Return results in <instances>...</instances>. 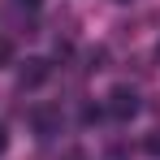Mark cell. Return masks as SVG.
I'll use <instances>...</instances> for the list:
<instances>
[{
    "label": "cell",
    "instance_id": "4",
    "mask_svg": "<svg viewBox=\"0 0 160 160\" xmlns=\"http://www.w3.org/2000/svg\"><path fill=\"white\" fill-rule=\"evenodd\" d=\"M4 147H9V130L0 126V156H4Z\"/></svg>",
    "mask_w": 160,
    "mask_h": 160
},
{
    "label": "cell",
    "instance_id": "6",
    "mask_svg": "<svg viewBox=\"0 0 160 160\" xmlns=\"http://www.w3.org/2000/svg\"><path fill=\"white\" fill-rule=\"evenodd\" d=\"M22 4H30V9H35V4H39V0H22Z\"/></svg>",
    "mask_w": 160,
    "mask_h": 160
},
{
    "label": "cell",
    "instance_id": "1",
    "mask_svg": "<svg viewBox=\"0 0 160 160\" xmlns=\"http://www.w3.org/2000/svg\"><path fill=\"white\" fill-rule=\"evenodd\" d=\"M104 108H108V117H117V121H130L134 112H138V91H134V87H112Z\"/></svg>",
    "mask_w": 160,
    "mask_h": 160
},
{
    "label": "cell",
    "instance_id": "2",
    "mask_svg": "<svg viewBox=\"0 0 160 160\" xmlns=\"http://www.w3.org/2000/svg\"><path fill=\"white\" fill-rule=\"evenodd\" d=\"M48 74H52V65H48L43 56H30L26 65L18 69V82H22V87H39V82H48Z\"/></svg>",
    "mask_w": 160,
    "mask_h": 160
},
{
    "label": "cell",
    "instance_id": "7",
    "mask_svg": "<svg viewBox=\"0 0 160 160\" xmlns=\"http://www.w3.org/2000/svg\"><path fill=\"white\" fill-rule=\"evenodd\" d=\"M156 56H160V48H156Z\"/></svg>",
    "mask_w": 160,
    "mask_h": 160
},
{
    "label": "cell",
    "instance_id": "5",
    "mask_svg": "<svg viewBox=\"0 0 160 160\" xmlns=\"http://www.w3.org/2000/svg\"><path fill=\"white\" fill-rule=\"evenodd\" d=\"M4 61H9V43L0 39V65H4Z\"/></svg>",
    "mask_w": 160,
    "mask_h": 160
},
{
    "label": "cell",
    "instance_id": "3",
    "mask_svg": "<svg viewBox=\"0 0 160 160\" xmlns=\"http://www.w3.org/2000/svg\"><path fill=\"white\" fill-rule=\"evenodd\" d=\"M143 152H147V156H160V130H152L143 138Z\"/></svg>",
    "mask_w": 160,
    "mask_h": 160
}]
</instances>
